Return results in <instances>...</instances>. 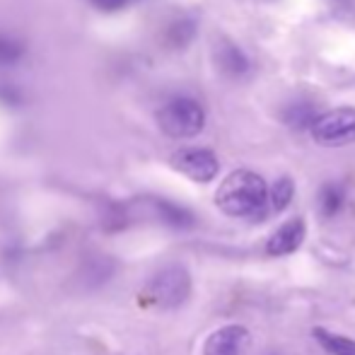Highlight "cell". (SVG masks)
Masks as SVG:
<instances>
[{
  "label": "cell",
  "mask_w": 355,
  "mask_h": 355,
  "mask_svg": "<svg viewBox=\"0 0 355 355\" xmlns=\"http://www.w3.org/2000/svg\"><path fill=\"white\" fill-rule=\"evenodd\" d=\"M268 201L266 182L257 172L237 169L232 172L215 193V203L225 215L232 218H257L263 215Z\"/></svg>",
  "instance_id": "1"
},
{
  "label": "cell",
  "mask_w": 355,
  "mask_h": 355,
  "mask_svg": "<svg viewBox=\"0 0 355 355\" xmlns=\"http://www.w3.org/2000/svg\"><path fill=\"white\" fill-rule=\"evenodd\" d=\"M157 123L169 138H191L206 126V112L196 99L174 97L159 107Z\"/></svg>",
  "instance_id": "2"
},
{
  "label": "cell",
  "mask_w": 355,
  "mask_h": 355,
  "mask_svg": "<svg viewBox=\"0 0 355 355\" xmlns=\"http://www.w3.org/2000/svg\"><path fill=\"white\" fill-rule=\"evenodd\" d=\"M189 293H191V278H189L187 268L182 266H167L159 273H155L148 283V290H145L150 302L164 309L179 307L182 302H187Z\"/></svg>",
  "instance_id": "3"
},
{
  "label": "cell",
  "mask_w": 355,
  "mask_h": 355,
  "mask_svg": "<svg viewBox=\"0 0 355 355\" xmlns=\"http://www.w3.org/2000/svg\"><path fill=\"white\" fill-rule=\"evenodd\" d=\"M312 136L324 148H341V145L355 143V109L341 107L322 114L314 121Z\"/></svg>",
  "instance_id": "4"
},
{
  "label": "cell",
  "mask_w": 355,
  "mask_h": 355,
  "mask_svg": "<svg viewBox=\"0 0 355 355\" xmlns=\"http://www.w3.org/2000/svg\"><path fill=\"white\" fill-rule=\"evenodd\" d=\"M172 164L177 172H182L184 177L193 179V182H213L218 177L220 162L215 157L213 150L208 148H184L179 153H174Z\"/></svg>",
  "instance_id": "5"
},
{
  "label": "cell",
  "mask_w": 355,
  "mask_h": 355,
  "mask_svg": "<svg viewBox=\"0 0 355 355\" xmlns=\"http://www.w3.org/2000/svg\"><path fill=\"white\" fill-rule=\"evenodd\" d=\"M247 329L244 327H223L215 334H211L203 346V355H242L244 346H247Z\"/></svg>",
  "instance_id": "6"
},
{
  "label": "cell",
  "mask_w": 355,
  "mask_h": 355,
  "mask_svg": "<svg viewBox=\"0 0 355 355\" xmlns=\"http://www.w3.org/2000/svg\"><path fill=\"white\" fill-rule=\"evenodd\" d=\"M302 239H304V220L293 218L271 234V239L266 244V252L271 257H285V254H293L302 244Z\"/></svg>",
  "instance_id": "7"
},
{
  "label": "cell",
  "mask_w": 355,
  "mask_h": 355,
  "mask_svg": "<svg viewBox=\"0 0 355 355\" xmlns=\"http://www.w3.org/2000/svg\"><path fill=\"white\" fill-rule=\"evenodd\" d=\"M218 66H220V71L225 75H230V78H242V75L249 71L247 56H244L237 46H232V44H223V46L218 49Z\"/></svg>",
  "instance_id": "8"
},
{
  "label": "cell",
  "mask_w": 355,
  "mask_h": 355,
  "mask_svg": "<svg viewBox=\"0 0 355 355\" xmlns=\"http://www.w3.org/2000/svg\"><path fill=\"white\" fill-rule=\"evenodd\" d=\"M317 119H319L317 109L309 102H295L293 107L285 109V123H288L290 128H295V131H304V128L312 131Z\"/></svg>",
  "instance_id": "9"
},
{
  "label": "cell",
  "mask_w": 355,
  "mask_h": 355,
  "mask_svg": "<svg viewBox=\"0 0 355 355\" xmlns=\"http://www.w3.org/2000/svg\"><path fill=\"white\" fill-rule=\"evenodd\" d=\"M155 208H157V215L164 220L167 225H174V227H189L193 223V215L182 206H174L169 201H155Z\"/></svg>",
  "instance_id": "10"
},
{
  "label": "cell",
  "mask_w": 355,
  "mask_h": 355,
  "mask_svg": "<svg viewBox=\"0 0 355 355\" xmlns=\"http://www.w3.org/2000/svg\"><path fill=\"white\" fill-rule=\"evenodd\" d=\"M196 34V24L191 19H179V22L169 24V29L164 32V39H167V46L172 49H184Z\"/></svg>",
  "instance_id": "11"
},
{
  "label": "cell",
  "mask_w": 355,
  "mask_h": 355,
  "mask_svg": "<svg viewBox=\"0 0 355 355\" xmlns=\"http://www.w3.org/2000/svg\"><path fill=\"white\" fill-rule=\"evenodd\" d=\"M293 196H295L293 179H290V177H281L276 184H273V189H271V206H273V211H276V213L285 211V208L290 206V201H293Z\"/></svg>",
  "instance_id": "12"
},
{
  "label": "cell",
  "mask_w": 355,
  "mask_h": 355,
  "mask_svg": "<svg viewBox=\"0 0 355 355\" xmlns=\"http://www.w3.org/2000/svg\"><path fill=\"white\" fill-rule=\"evenodd\" d=\"M24 56V46L19 39L0 34V66H15Z\"/></svg>",
  "instance_id": "13"
},
{
  "label": "cell",
  "mask_w": 355,
  "mask_h": 355,
  "mask_svg": "<svg viewBox=\"0 0 355 355\" xmlns=\"http://www.w3.org/2000/svg\"><path fill=\"white\" fill-rule=\"evenodd\" d=\"M319 203H322V213H324V215L338 213V208H341V203H343V191H341V187H334V184L324 187V189H322V196H319Z\"/></svg>",
  "instance_id": "14"
},
{
  "label": "cell",
  "mask_w": 355,
  "mask_h": 355,
  "mask_svg": "<svg viewBox=\"0 0 355 355\" xmlns=\"http://www.w3.org/2000/svg\"><path fill=\"white\" fill-rule=\"evenodd\" d=\"M89 3L97 10H102V12H119V10L126 8L131 0H89Z\"/></svg>",
  "instance_id": "15"
}]
</instances>
